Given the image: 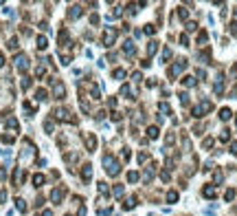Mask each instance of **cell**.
<instances>
[{
    "label": "cell",
    "mask_w": 237,
    "mask_h": 216,
    "mask_svg": "<svg viewBox=\"0 0 237 216\" xmlns=\"http://www.w3.org/2000/svg\"><path fill=\"white\" fill-rule=\"evenodd\" d=\"M202 146H204V148H211V146H213V139H204Z\"/></svg>",
    "instance_id": "cell-26"
},
{
    "label": "cell",
    "mask_w": 237,
    "mask_h": 216,
    "mask_svg": "<svg viewBox=\"0 0 237 216\" xmlns=\"http://www.w3.org/2000/svg\"><path fill=\"white\" fill-rule=\"evenodd\" d=\"M64 95H66V88H64V84H59V82H55V97H57V99H64Z\"/></svg>",
    "instance_id": "cell-6"
},
{
    "label": "cell",
    "mask_w": 237,
    "mask_h": 216,
    "mask_svg": "<svg viewBox=\"0 0 237 216\" xmlns=\"http://www.w3.org/2000/svg\"><path fill=\"white\" fill-rule=\"evenodd\" d=\"M46 44H49L46 38H44V35H40V38H37V49H46Z\"/></svg>",
    "instance_id": "cell-13"
},
{
    "label": "cell",
    "mask_w": 237,
    "mask_h": 216,
    "mask_svg": "<svg viewBox=\"0 0 237 216\" xmlns=\"http://www.w3.org/2000/svg\"><path fill=\"white\" fill-rule=\"evenodd\" d=\"M114 40H116V31H114V29H105V33H103V44H105V46H112Z\"/></svg>",
    "instance_id": "cell-2"
},
{
    "label": "cell",
    "mask_w": 237,
    "mask_h": 216,
    "mask_svg": "<svg viewBox=\"0 0 237 216\" xmlns=\"http://www.w3.org/2000/svg\"><path fill=\"white\" fill-rule=\"evenodd\" d=\"M187 31H195V22H189V24H187Z\"/></svg>",
    "instance_id": "cell-28"
},
{
    "label": "cell",
    "mask_w": 237,
    "mask_h": 216,
    "mask_svg": "<svg viewBox=\"0 0 237 216\" xmlns=\"http://www.w3.org/2000/svg\"><path fill=\"white\" fill-rule=\"evenodd\" d=\"M68 15H70V18H79V15H81V7H70Z\"/></svg>",
    "instance_id": "cell-9"
},
{
    "label": "cell",
    "mask_w": 237,
    "mask_h": 216,
    "mask_svg": "<svg viewBox=\"0 0 237 216\" xmlns=\"http://www.w3.org/2000/svg\"><path fill=\"white\" fill-rule=\"evenodd\" d=\"M15 66H18L20 71H26V66H29V62H26V55H18V57H15Z\"/></svg>",
    "instance_id": "cell-5"
},
{
    "label": "cell",
    "mask_w": 237,
    "mask_h": 216,
    "mask_svg": "<svg viewBox=\"0 0 237 216\" xmlns=\"http://www.w3.org/2000/svg\"><path fill=\"white\" fill-rule=\"evenodd\" d=\"M81 176H84V181H88L90 176H92V168H90V166H84V170H81Z\"/></svg>",
    "instance_id": "cell-7"
},
{
    "label": "cell",
    "mask_w": 237,
    "mask_h": 216,
    "mask_svg": "<svg viewBox=\"0 0 237 216\" xmlns=\"http://www.w3.org/2000/svg\"><path fill=\"white\" fill-rule=\"evenodd\" d=\"M2 141H5V143H13V137L11 135H2Z\"/></svg>",
    "instance_id": "cell-22"
},
{
    "label": "cell",
    "mask_w": 237,
    "mask_h": 216,
    "mask_svg": "<svg viewBox=\"0 0 237 216\" xmlns=\"http://www.w3.org/2000/svg\"><path fill=\"white\" fill-rule=\"evenodd\" d=\"M64 187H55V190L53 192H51V201H53V203H59V201H62V196H64Z\"/></svg>",
    "instance_id": "cell-3"
},
{
    "label": "cell",
    "mask_w": 237,
    "mask_h": 216,
    "mask_svg": "<svg viewBox=\"0 0 237 216\" xmlns=\"http://www.w3.org/2000/svg\"><path fill=\"white\" fill-rule=\"evenodd\" d=\"M15 205H18V210H20V212H26V203L22 201V199H18V201H15Z\"/></svg>",
    "instance_id": "cell-15"
},
{
    "label": "cell",
    "mask_w": 237,
    "mask_h": 216,
    "mask_svg": "<svg viewBox=\"0 0 237 216\" xmlns=\"http://www.w3.org/2000/svg\"><path fill=\"white\" fill-rule=\"evenodd\" d=\"M84 139H86V146H88V150L92 152V150H94V146H97V139H94V135L86 132V135H84Z\"/></svg>",
    "instance_id": "cell-4"
},
{
    "label": "cell",
    "mask_w": 237,
    "mask_h": 216,
    "mask_svg": "<svg viewBox=\"0 0 237 216\" xmlns=\"http://www.w3.org/2000/svg\"><path fill=\"white\" fill-rule=\"evenodd\" d=\"M33 183H35V185L40 187L42 183H44V176H42V174H35V176H33Z\"/></svg>",
    "instance_id": "cell-14"
},
{
    "label": "cell",
    "mask_w": 237,
    "mask_h": 216,
    "mask_svg": "<svg viewBox=\"0 0 237 216\" xmlns=\"http://www.w3.org/2000/svg\"><path fill=\"white\" fill-rule=\"evenodd\" d=\"M42 216H53V214H51V212H44V214H42Z\"/></svg>",
    "instance_id": "cell-30"
},
{
    "label": "cell",
    "mask_w": 237,
    "mask_h": 216,
    "mask_svg": "<svg viewBox=\"0 0 237 216\" xmlns=\"http://www.w3.org/2000/svg\"><path fill=\"white\" fill-rule=\"evenodd\" d=\"M147 137H149V139H156V137H158V128H156V126H149V128H147Z\"/></svg>",
    "instance_id": "cell-10"
},
{
    "label": "cell",
    "mask_w": 237,
    "mask_h": 216,
    "mask_svg": "<svg viewBox=\"0 0 237 216\" xmlns=\"http://www.w3.org/2000/svg\"><path fill=\"white\" fill-rule=\"evenodd\" d=\"M123 75H125L123 69H116V71H114V77H123Z\"/></svg>",
    "instance_id": "cell-23"
},
{
    "label": "cell",
    "mask_w": 237,
    "mask_h": 216,
    "mask_svg": "<svg viewBox=\"0 0 237 216\" xmlns=\"http://www.w3.org/2000/svg\"><path fill=\"white\" fill-rule=\"evenodd\" d=\"M2 64H5V57H2V55H0V66H2Z\"/></svg>",
    "instance_id": "cell-29"
},
{
    "label": "cell",
    "mask_w": 237,
    "mask_h": 216,
    "mask_svg": "<svg viewBox=\"0 0 237 216\" xmlns=\"http://www.w3.org/2000/svg\"><path fill=\"white\" fill-rule=\"evenodd\" d=\"M35 97H37L40 101H42V99H46V91H44V88H40V91H37V95H35Z\"/></svg>",
    "instance_id": "cell-18"
},
{
    "label": "cell",
    "mask_w": 237,
    "mask_h": 216,
    "mask_svg": "<svg viewBox=\"0 0 237 216\" xmlns=\"http://www.w3.org/2000/svg\"><path fill=\"white\" fill-rule=\"evenodd\" d=\"M156 51H158V42H149V44H147V53H149V55H154Z\"/></svg>",
    "instance_id": "cell-11"
},
{
    "label": "cell",
    "mask_w": 237,
    "mask_h": 216,
    "mask_svg": "<svg viewBox=\"0 0 237 216\" xmlns=\"http://www.w3.org/2000/svg\"><path fill=\"white\" fill-rule=\"evenodd\" d=\"M154 31H156V27H152V24L145 27V33H154Z\"/></svg>",
    "instance_id": "cell-27"
},
{
    "label": "cell",
    "mask_w": 237,
    "mask_h": 216,
    "mask_svg": "<svg viewBox=\"0 0 237 216\" xmlns=\"http://www.w3.org/2000/svg\"><path fill=\"white\" fill-rule=\"evenodd\" d=\"M220 117H222V119L226 121L228 117H231V110H228V108H222V110H220Z\"/></svg>",
    "instance_id": "cell-16"
},
{
    "label": "cell",
    "mask_w": 237,
    "mask_h": 216,
    "mask_svg": "<svg viewBox=\"0 0 237 216\" xmlns=\"http://www.w3.org/2000/svg\"><path fill=\"white\" fill-rule=\"evenodd\" d=\"M182 84L184 86H193V84H195V80H193V77H182Z\"/></svg>",
    "instance_id": "cell-17"
},
{
    "label": "cell",
    "mask_w": 237,
    "mask_h": 216,
    "mask_svg": "<svg viewBox=\"0 0 237 216\" xmlns=\"http://www.w3.org/2000/svg\"><path fill=\"white\" fill-rule=\"evenodd\" d=\"M103 163H105V170H108V174H112V176H116L119 172H121V166H119V161H114V157H110V154H105V159H103Z\"/></svg>",
    "instance_id": "cell-1"
},
{
    "label": "cell",
    "mask_w": 237,
    "mask_h": 216,
    "mask_svg": "<svg viewBox=\"0 0 237 216\" xmlns=\"http://www.w3.org/2000/svg\"><path fill=\"white\" fill-rule=\"evenodd\" d=\"M136 179H138V174H136V172H130V174H128V181H130V183H134Z\"/></svg>",
    "instance_id": "cell-20"
},
{
    "label": "cell",
    "mask_w": 237,
    "mask_h": 216,
    "mask_svg": "<svg viewBox=\"0 0 237 216\" xmlns=\"http://www.w3.org/2000/svg\"><path fill=\"white\" fill-rule=\"evenodd\" d=\"M176 199H178V194H176V192H169V194H167V201H176Z\"/></svg>",
    "instance_id": "cell-21"
},
{
    "label": "cell",
    "mask_w": 237,
    "mask_h": 216,
    "mask_svg": "<svg viewBox=\"0 0 237 216\" xmlns=\"http://www.w3.org/2000/svg\"><path fill=\"white\" fill-rule=\"evenodd\" d=\"M202 192H204V196H207V199H213V196H215V187H213V185H207Z\"/></svg>",
    "instance_id": "cell-8"
},
{
    "label": "cell",
    "mask_w": 237,
    "mask_h": 216,
    "mask_svg": "<svg viewBox=\"0 0 237 216\" xmlns=\"http://www.w3.org/2000/svg\"><path fill=\"white\" fill-rule=\"evenodd\" d=\"M160 113H171V108L167 104H160Z\"/></svg>",
    "instance_id": "cell-25"
},
{
    "label": "cell",
    "mask_w": 237,
    "mask_h": 216,
    "mask_svg": "<svg viewBox=\"0 0 237 216\" xmlns=\"http://www.w3.org/2000/svg\"><path fill=\"white\" fill-rule=\"evenodd\" d=\"M99 192H101V194H108V185H105V183H99Z\"/></svg>",
    "instance_id": "cell-19"
},
{
    "label": "cell",
    "mask_w": 237,
    "mask_h": 216,
    "mask_svg": "<svg viewBox=\"0 0 237 216\" xmlns=\"http://www.w3.org/2000/svg\"><path fill=\"white\" fill-rule=\"evenodd\" d=\"M134 205H136V196H130L128 201H125V210H132Z\"/></svg>",
    "instance_id": "cell-12"
},
{
    "label": "cell",
    "mask_w": 237,
    "mask_h": 216,
    "mask_svg": "<svg viewBox=\"0 0 237 216\" xmlns=\"http://www.w3.org/2000/svg\"><path fill=\"white\" fill-rule=\"evenodd\" d=\"M114 194H116V196L123 194V185H116V187H114Z\"/></svg>",
    "instance_id": "cell-24"
}]
</instances>
